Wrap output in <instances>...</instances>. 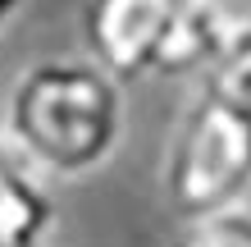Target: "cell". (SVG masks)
<instances>
[{
    "label": "cell",
    "mask_w": 251,
    "mask_h": 247,
    "mask_svg": "<svg viewBox=\"0 0 251 247\" xmlns=\"http://www.w3.org/2000/svg\"><path fill=\"white\" fill-rule=\"evenodd\" d=\"M124 82L92 55H55L27 64L5 96V137L37 174L87 179L105 169L124 142Z\"/></svg>",
    "instance_id": "6da1fadb"
},
{
    "label": "cell",
    "mask_w": 251,
    "mask_h": 247,
    "mask_svg": "<svg viewBox=\"0 0 251 247\" xmlns=\"http://www.w3.org/2000/svg\"><path fill=\"white\" fill-rule=\"evenodd\" d=\"M160 192L183 224L242 206L251 197V110L205 82L169 133Z\"/></svg>",
    "instance_id": "7a4b0ae2"
},
{
    "label": "cell",
    "mask_w": 251,
    "mask_h": 247,
    "mask_svg": "<svg viewBox=\"0 0 251 247\" xmlns=\"http://www.w3.org/2000/svg\"><path fill=\"white\" fill-rule=\"evenodd\" d=\"M87 55L119 82L146 74H210L187 0H87L82 9Z\"/></svg>",
    "instance_id": "3957f363"
},
{
    "label": "cell",
    "mask_w": 251,
    "mask_h": 247,
    "mask_svg": "<svg viewBox=\"0 0 251 247\" xmlns=\"http://www.w3.org/2000/svg\"><path fill=\"white\" fill-rule=\"evenodd\" d=\"M50 224L55 206L37 183V169L0 133V243H46Z\"/></svg>",
    "instance_id": "277c9868"
},
{
    "label": "cell",
    "mask_w": 251,
    "mask_h": 247,
    "mask_svg": "<svg viewBox=\"0 0 251 247\" xmlns=\"http://www.w3.org/2000/svg\"><path fill=\"white\" fill-rule=\"evenodd\" d=\"M187 14L210 69L233 55H251V0H187Z\"/></svg>",
    "instance_id": "5b68a950"
},
{
    "label": "cell",
    "mask_w": 251,
    "mask_h": 247,
    "mask_svg": "<svg viewBox=\"0 0 251 247\" xmlns=\"http://www.w3.org/2000/svg\"><path fill=\"white\" fill-rule=\"evenodd\" d=\"M169 247H251V206L242 201L233 211L205 215V220H187L183 234Z\"/></svg>",
    "instance_id": "8992f818"
},
{
    "label": "cell",
    "mask_w": 251,
    "mask_h": 247,
    "mask_svg": "<svg viewBox=\"0 0 251 247\" xmlns=\"http://www.w3.org/2000/svg\"><path fill=\"white\" fill-rule=\"evenodd\" d=\"M205 82L219 87L228 101H238L242 110H251V55H233V60L215 64L210 74H205Z\"/></svg>",
    "instance_id": "52a82bcc"
},
{
    "label": "cell",
    "mask_w": 251,
    "mask_h": 247,
    "mask_svg": "<svg viewBox=\"0 0 251 247\" xmlns=\"http://www.w3.org/2000/svg\"><path fill=\"white\" fill-rule=\"evenodd\" d=\"M23 5H27V0H0V32H5V27L14 23V14H19Z\"/></svg>",
    "instance_id": "ba28073f"
},
{
    "label": "cell",
    "mask_w": 251,
    "mask_h": 247,
    "mask_svg": "<svg viewBox=\"0 0 251 247\" xmlns=\"http://www.w3.org/2000/svg\"><path fill=\"white\" fill-rule=\"evenodd\" d=\"M0 247H46V243H0Z\"/></svg>",
    "instance_id": "9c48e42d"
},
{
    "label": "cell",
    "mask_w": 251,
    "mask_h": 247,
    "mask_svg": "<svg viewBox=\"0 0 251 247\" xmlns=\"http://www.w3.org/2000/svg\"><path fill=\"white\" fill-rule=\"evenodd\" d=\"M247 206H251V197H247Z\"/></svg>",
    "instance_id": "30bf717a"
}]
</instances>
